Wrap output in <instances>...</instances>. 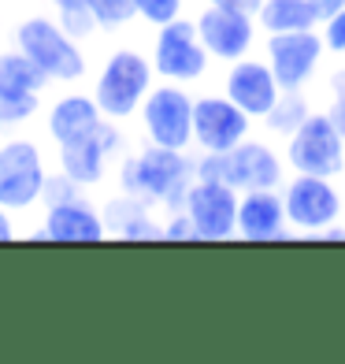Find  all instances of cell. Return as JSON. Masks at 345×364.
Returning <instances> with one entry per match:
<instances>
[{"label":"cell","instance_id":"obj_1","mask_svg":"<svg viewBox=\"0 0 345 364\" xmlns=\"http://www.w3.org/2000/svg\"><path fill=\"white\" fill-rule=\"evenodd\" d=\"M197 178L193 160L182 149L149 145L119 164V190L145 201L149 208H182L190 182Z\"/></svg>","mask_w":345,"mask_h":364},{"label":"cell","instance_id":"obj_2","mask_svg":"<svg viewBox=\"0 0 345 364\" xmlns=\"http://www.w3.org/2000/svg\"><path fill=\"white\" fill-rule=\"evenodd\" d=\"M153 60L138 53V48H115L101 63V75L93 82V101L101 105L104 119L123 123L130 115H138L145 97L153 90Z\"/></svg>","mask_w":345,"mask_h":364},{"label":"cell","instance_id":"obj_3","mask_svg":"<svg viewBox=\"0 0 345 364\" xmlns=\"http://www.w3.org/2000/svg\"><path fill=\"white\" fill-rule=\"evenodd\" d=\"M15 48L30 56L48 75V82H82L86 78V53L78 48V38L63 30L60 19L30 15L15 26Z\"/></svg>","mask_w":345,"mask_h":364},{"label":"cell","instance_id":"obj_4","mask_svg":"<svg viewBox=\"0 0 345 364\" xmlns=\"http://www.w3.org/2000/svg\"><path fill=\"white\" fill-rule=\"evenodd\" d=\"M286 164L297 175H345V138L327 112H312L297 127V134L286 141Z\"/></svg>","mask_w":345,"mask_h":364},{"label":"cell","instance_id":"obj_5","mask_svg":"<svg viewBox=\"0 0 345 364\" xmlns=\"http://www.w3.org/2000/svg\"><path fill=\"white\" fill-rule=\"evenodd\" d=\"M45 160L41 149L30 138H11L0 145V208L15 212H30L41 197H45Z\"/></svg>","mask_w":345,"mask_h":364},{"label":"cell","instance_id":"obj_6","mask_svg":"<svg viewBox=\"0 0 345 364\" xmlns=\"http://www.w3.org/2000/svg\"><path fill=\"white\" fill-rule=\"evenodd\" d=\"M208 48L197 34V23L178 15L175 23L156 26V41H153V68L163 82H201L208 75Z\"/></svg>","mask_w":345,"mask_h":364},{"label":"cell","instance_id":"obj_7","mask_svg":"<svg viewBox=\"0 0 345 364\" xmlns=\"http://www.w3.org/2000/svg\"><path fill=\"white\" fill-rule=\"evenodd\" d=\"M141 127L149 145L186 149L193 145V97L182 90V82L153 86L141 105Z\"/></svg>","mask_w":345,"mask_h":364},{"label":"cell","instance_id":"obj_8","mask_svg":"<svg viewBox=\"0 0 345 364\" xmlns=\"http://www.w3.org/2000/svg\"><path fill=\"white\" fill-rule=\"evenodd\" d=\"M238 201L241 193L219 178H193L186 190L182 212L190 216L197 242H226L238 238Z\"/></svg>","mask_w":345,"mask_h":364},{"label":"cell","instance_id":"obj_9","mask_svg":"<svg viewBox=\"0 0 345 364\" xmlns=\"http://www.w3.org/2000/svg\"><path fill=\"white\" fill-rule=\"evenodd\" d=\"M283 201H286L290 227L301 230V235H312V238L341 220V193L323 175H297L293 171V178L283 186Z\"/></svg>","mask_w":345,"mask_h":364},{"label":"cell","instance_id":"obj_10","mask_svg":"<svg viewBox=\"0 0 345 364\" xmlns=\"http://www.w3.org/2000/svg\"><path fill=\"white\" fill-rule=\"evenodd\" d=\"M48 86V75L19 48L0 53V127H19L34 119L41 108V93Z\"/></svg>","mask_w":345,"mask_h":364},{"label":"cell","instance_id":"obj_11","mask_svg":"<svg viewBox=\"0 0 345 364\" xmlns=\"http://www.w3.org/2000/svg\"><path fill=\"white\" fill-rule=\"evenodd\" d=\"M253 115L241 112L226 93H204L193 101V141L201 153H230L253 130Z\"/></svg>","mask_w":345,"mask_h":364},{"label":"cell","instance_id":"obj_12","mask_svg":"<svg viewBox=\"0 0 345 364\" xmlns=\"http://www.w3.org/2000/svg\"><path fill=\"white\" fill-rule=\"evenodd\" d=\"M327 53L319 30H290V34H268L264 60L283 90H305L319 71V60Z\"/></svg>","mask_w":345,"mask_h":364},{"label":"cell","instance_id":"obj_13","mask_svg":"<svg viewBox=\"0 0 345 364\" xmlns=\"http://www.w3.org/2000/svg\"><path fill=\"white\" fill-rule=\"evenodd\" d=\"M193 23H197V34H201L208 56L223 60V63L245 60L249 48H253V41H256V15H249V11L208 4Z\"/></svg>","mask_w":345,"mask_h":364},{"label":"cell","instance_id":"obj_14","mask_svg":"<svg viewBox=\"0 0 345 364\" xmlns=\"http://www.w3.org/2000/svg\"><path fill=\"white\" fill-rule=\"evenodd\" d=\"M123 149V134L115 119H104L93 134L78 138L71 145H60V171L71 175L78 186H101L108 175L111 156Z\"/></svg>","mask_w":345,"mask_h":364},{"label":"cell","instance_id":"obj_15","mask_svg":"<svg viewBox=\"0 0 345 364\" xmlns=\"http://www.w3.org/2000/svg\"><path fill=\"white\" fill-rule=\"evenodd\" d=\"M223 93L234 101L241 112H249L253 119H264V115L275 108V101L283 97V86L271 71L268 60H238L230 63V71L223 78Z\"/></svg>","mask_w":345,"mask_h":364},{"label":"cell","instance_id":"obj_16","mask_svg":"<svg viewBox=\"0 0 345 364\" xmlns=\"http://www.w3.org/2000/svg\"><path fill=\"white\" fill-rule=\"evenodd\" d=\"M283 175H286L283 156L260 138H245L241 145H234L226 153V182L238 193H245V190H278L283 186Z\"/></svg>","mask_w":345,"mask_h":364},{"label":"cell","instance_id":"obj_17","mask_svg":"<svg viewBox=\"0 0 345 364\" xmlns=\"http://www.w3.org/2000/svg\"><path fill=\"white\" fill-rule=\"evenodd\" d=\"M111 235L108 220L101 208H93L86 197H71V201L48 205L45 223L38 230V238L48 242H104Z\"/></svg>","mask_w":345,"mask_h":364},{"label":"cell","instance_id":"obj_18","mask_svg":"<svg viewBox=\"0 0 345 364\" xmlns=\"http://www.w3.org/2000/svg\"><path fill=\"white\" fill-rule=\"evenodd\" d=\"M290 235L286 201L278 190H245L238 201V238L245 242H283Z\"/></svg>","mask_w":345,"mask_h":364},{"label":"cell","instance_id":"obj_19","mask_svg":"<svg viewBox=\"0 0 345 364\" xmlns=\"http://www.w3.org/2000/svg\"><path fill=\"white\" fill-rule=\"evenodd\" d=\"M101 123H104L101 105L93 97H82V93H67L48 108V134H53L56 145H71L78 138H86Z\"/></svg>","mask_w":345,"mask_h":364},{"label":"cell","instance_id":"obj_20","mask_svg":"<svg viewBox=\"0 0 345 364\" xmlns=\"http://www.w3.org/2000/svg\"><path fill=\"white\" fill-rule=\"evenodd\" d=\"M256 23L264 34H290V30H316L319 19L308 0H264L256 11Z\"/></svg>","mask_w":345,"mask_h":364},{"label":"cell","instance_id":"obj_21","mask_svg":"<svg viewBox=\"0 0 345 364\" xmlns=\"http://www.w3.org/2000/svg\"><path fill=\"white\" fill-rule=\"evenodd\" d=\"M308 115H312V105L305 101V93H301V90H283V97L275 101V108L264 115V127H268L271 138L290 141Z\"/></svg>","mask_w":345,"mask_h":364},{"label":"cell","instance_id":"obj_22","mask_svg":"<svg viewBox=\"0 0 345 364\" xmlns=\"http://www.w3.org/2000/svg\"><path fill=\"white\" fill-rule=\"evenodd\" d=\"M48 4L56 8V19L63 23V30H67L71 38H78V41H89L97 30H101L86 0H48Z\"/></svg>","mask_w":345,"mask_h":364},{"label":"cell","instance_id":"obj_23","mask_svg":"<svg viewBox=\"0 0 345 364\" xmlns=\"http://www.w3.org/2000/svg\"><path fill=\"white\" fill-rule=\"evenodd\" d=\"M101 30H123L130 19H138L134 0H86Z\"/></svg>","mask_w":345,"mask_h":364},{"label":"cell","instance_id":"obj_24","mask_svg":"<svg viewBox=\"0 0 345 364\" xmlns=\"http://www.w3.org/2000/svg\"><path fill=\"white\" fill-rule=\"evenodd\" d=\"M134 11L149 26H163V23H175L182 15V0H134Z\"/></svg>","mask_w":345,"mask_h":364},{"label":"cell","instance_id":"obj_25","mask_svg":"<svg viewBox=\"0 0 345 364\" xmlns=\"http://www.w3.org/2000/svg\"><path fill=\"white\" fill-rule=\"evenodd\" d=\"M82 190H86V186H78V182L71 178V175H48V182H45V197H41V201H45V208L48 205H60V201H71V197H82Z\"/></svg>","mask_w":345,"mask_h":364},{"label":"cell","instance_id":"obj_26","mask_svg":"<svg viewBox=\"0 0 345 364\" xmlns=\"http://www.w3.org/2000/svg\"><path fill=\"white\" fill-rule=\"evenodd\" d=\"M327 86H331V108H327V115L334 119V127L341 130V138H345V68L327 78Z\"/></svg>","mask_w":345,"mask_h":364},{"label":"cell","instance_id":"obj_27","mask_svg":"<svg viewBox=\"0 0 345 364\" xmlns=\"http://www.w3.org/2000/svg\"><path fill=\"white\" fill-rule=\"evenodd\" d=\"M323 45H327V53L345 56V8L323 23Z\"/></svg>","mask_w":345,"mask_h":364},{"label":"cell","instance_id":"obj_28","mask_svg":"<svg viewBox=\"0 0 345 364\" xmlns=\"http://www.w3.org/2000/svg\"><path fill=\"white\" fill-rule=\"evenodd\" d=\"M163 238L168 242H197V230H193V223L182 208H175V216L163 223Z\"/></svg>","mask_w":345,"mask_h":364},{"label":"cell","instance_id":"obj_29","mask_svg":"<svg viewBox=\"0 0 345 364\" xmlns=\"http://www.w3.org/2000/svg\"><path fill=\"white\" fill-rule=\"evenodd\" d=\"M308 4H312V11H316V19H319V26H323L334 11L345 8V0H308Z\"/></svg>","mask_w":345,"mask_h":364},{"label":"cell","instance_id":"obj_30","mask_svg":"<svg viewBox=\"0 0 345 364\" xmlns=\"http://www.w3.org/2000/svg\"><path fill=\"white\" fill-rule=\"evenodd\" d=\"M208 4H216V8H234V11H249V15H256L260 8H264V0H208Z\"/></svg>","mask_w":345,"mask_h":364},{"label":"cell","instance_id":"obj_31","mask_svg":"<svg viewBox=\"0 0 345 364\" xmlns=\"http://www.w3.org/2000/svg\"><path fill=\"white\" fill-rule=\"evenodd\" d=\"M15 238V223H11V212L0 208V242H11Z\"/></svg>","mask_w":345,"mask_h":364}]
</instances>
